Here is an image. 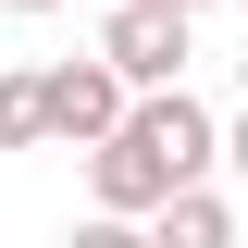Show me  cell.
Wrapping results in <instances>:
<instances>
[{
	"label": "cell",
	"instance_id": "cell-3",
	"mask_svg": "<svg viewBox=\"0 0 248 248\" xmlns=\"http://www.w3.org/2000/svg\"><path fill=\"white\" fill-rule=\"evenodd\" d=\"M37 99H50V137H62V149H87V137H112V124H124V99H137V87H124L99 50H75V62L37 75Z\"/></svg>",
	"mask_w": 248,
	"mask_h": 248
},
{
	"label": "cell",
	"instance_id": "cell-2",
	"mask_svg": "<svg viewBox=\"0 0 248 248\" xmlns=\"http://www.w3.org/2000/svg\"><path fill=\"white\" fill-rule=\"evenodd\" d=\"M99 62H112L124 87H174L186 75V13L174 0H124L112 25H99Z\"/></svg>",
	"mask_w": 248,
	"mask_h": 248
},
{
	"label": "cell",
	"instance_id": "cell-1",
	"mask_svg": "<svg viewBox=\"0 0 248 248\" xmlns=\"http://www.w3.org/2000/svg\"><path fill=\"white\" fill-rule=\"evenodd\" d=\"M211 161H223V124L199 112V99L186 87H137L112 137H87V199L124 223V211H161V199H174L186 174H211Z\"/></svg>",
	"mask_w": 248,
	"mask_h": 248
},
{
	"label": "cell",
	"instance_id": "cell-5",
	"mask_svg": "<svg viewBox=\"0 0 248 248\" xmlns=\"http://www.w3.org/2000/svg\"><path fill=\"white\" fill-rule=\"evenodd\" d=\"M0 149H50V99H37V75H0Z\"/></svg>",
	"mask_w": 248,
	"mask_h": 248
},
{
	"label": "cell",
	"instance_id": "cell-8",
	"mask_svg": "<svg viewBox=\"0 0 248 248\" xmlns=\"http://www.w3.org/2000/svg\"><path fill=\"white\" fill-rule=\"evenodd\" d=\"M174 13H199V0H174Z\"/></svg>",
	"mask_w": 248,
	"mask_h": 248
},
{
	"label": "cell",
	"instance_id": "cell-7",
	"mask_svg": "<svg viewBox=\"0 0 248 248\" xmlns=\"http://www.w3.org/2000/svg\"><path fill=\"white\" fill-rule=\"evenodd\" d=\"M0 13H62V0H0Z\"/></svg>",
	"mask_w": 248,
	"mask_h": 248
},
{
	"label": "cell",
	"instance_id": "cell-4",
	"mask_svg": "<svg viewBox=\"0 0 248 248\" xmlns=\"http://www.w3.org/2000/svg\"><path fill=\"white\" fill-rule=\"evenodd\" d=\"M149 223H161V248H223V236H236V211H223V199H211V186H199V174H186V186H174V199H161Z\"/></svg>",
	"mask_w": 248,
	"mask_h": 248
},
{
	"label": "cell",
	"instance_id": "cell-6",
	"mask_svg": "<svg viewBox=\"0 0 248 248\" xmlns=\"http://www.w3.org/2000/svg\"><path fill=\"white\" fill-rule=\"evenodd\" d=\"M223 161H236V174H248V112H236V124H223Z\"/></svg>",
	"mask_w": 248,
	"mask_h": 248
}]
</instances>
